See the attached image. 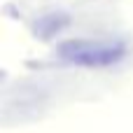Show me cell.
<instances>
[{
	"instance_id": "obj_1",
	"label": "cell",
	"mask_w": 133,
	"mask_h": 133,
	"mask_svg": "<svg viewBox=\"0 0 133 133\" xmlns=\"http://www.w3.org/2000/svg\"><path fill=\"white\" fill-rule=\"evenodd\" d=\"M61 58L84 65V68H105L117 63L124 56V47L122 44H112V42H91V40H72V42H63L58 47Z\"/></svg>"
}]
</instances>
